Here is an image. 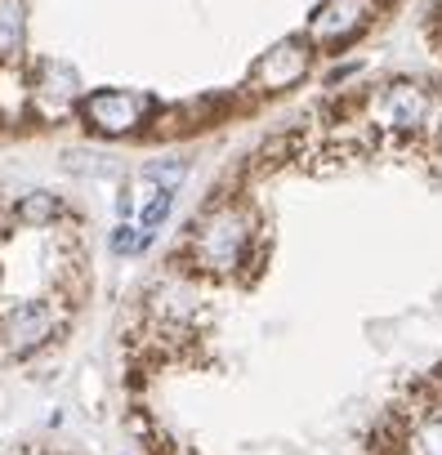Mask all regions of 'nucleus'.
Segmentation results:
<instances>
[{"label": "nucleus", "instance_id": "obj_1", "mask_svg": "<svg viewBox=\"0 0 442 455\" xmlns=\"http://www.w3.org/2000/svg\"><path fill=\"white\" fill-rule=\"evenodd\" d=\"M251 214L237 201H224L205 210L192 223V237H188V259L205 273H233L237 264H246L251 251Z\"/></svg>", "mask_w": 442, "mask_h": 455}, {"label": "nucleus", "instance_id": "obj_2", "mask_svg": "<svg viewBox=\"0 0 442 455\" xmlns=\"http://www.w3.org/2000/svg\"><path fill=\"white\" fill-rule=\"evenodd\" d=\"M81 116L90 130H99L108 139H125L152 116V99L134 94V90H94V94H85Z\"/></svg>", "mask_w": 442, "mask_h": 455}, {"label": "nucleus", "instance_id": "obj_3", "mask_svg": "<svg viewBox=\"0 0 442 455\" xmlns=\"http://www.w3.org/2000/svg\"><path fill=\"white\" fill-rule=\"evenodd\" d=\"M371 116L389 130H415L424 121H438V99L415 81H389L371 94Z\"/></svg>", "mask_w": 442, "mask_h": 455}, {"label": "nucleus", "instance_id": "obj_4", "mask_svg": "<svg viewBox=\"0 0 442 455\" xmlns=\"http://www.w3.org/2000/svg\"><path fill=\"white\" fill-rule=\"evenodd\" d=\"M371 14H375V0H322L309 19V45L340 50L371 23Z\"/></svg>", "mask_w": 442, "mask_h": 455}, {"label": "nucleus", "instance_id": "obj_5", "mask_svg": "<svg viewBox=\"0 0 442 455\" xmlns=\"http://www.w3.org/2000/svg\"><path fill=\"white\" fill-rule=\"evenodd\" d=\"M313 68V50L309 41H277L255 68H251V85L264 94H282L291 85H300Z\"/></svg>", "mask_w": 442, "mask_h": 455}, {"label": "nucleus", "instance_id": "obj_6", "mask_svg": "<svg viewBox=\"0 0 442 455\" xmlns=\"http://www.w3.org/2000/svg\"><path fill=\"white\" fill-rule=\"evenodd\" d=\"M54 331H59V313L45 299H23L0 317V339H5L10 353H36Z\"/></svg>", "mask_w": 442, "mask_h": 455}, {"label": "nucleus", "instance_id": "obj_7", "mask_svg": "<svg viewBox=\"0 0 442 455\" xmlns=\"http://www.w3.org/2000/svg\"><path fill=\"white\" fill-rule=\"evenodd\" d=\"M28 36V5L23 0H0V59H14Z\"/></svg>", "mask_w": 442, "mask_h": 455}, {"label": "nucleus", "instance_id": "obj_8", "mask_svg": "<svg viewBox=\"0 0 442 455\" xmlns=\"http://www.w3.org/2000/svg\"><path fill=\"white\" fill-rule=\"evenodd\" d=\"M14 214H19V223H28V228H50V223L63 214V201H59L54 192H28V196L14 205Z\"/></svg>", "mask_w": 442, "mask_h": 455}, {"label": "nucleus", "instance_id": "obj_9", "mask_svg": "<svg viewBox=\"0 0 442 455\" xmlns=\"http://www.w3.org/2000/svg\"><path fill=\"white\" fill-rule=\"evenodd\" d=\"M170 205H174V192H165V188H152V196H148V205L139 210V223H134V228H139V233H143L148 242L157 237V228L165 223Z\"/></svg>", "mask_w": 442, "mask_h": 455}, {"label": "nucleus", "instance_id": "obj_10", "mask_svg": "<svg viewBox=\"0 0 442 455\" xmlns=\"http://www.w3.org/2000/svg\"><path fill=\"white\" fill-rule=\"evenodd\" d=\"M143 179H148L152 188L179 192V183L188 179V165H183V161H157V165H148V170H143Z\"/></svg>", "mask_w": 442, "mask_h": 455}, {"label": "nucleus", "instance_id": "obj_11", "mask_svg": "<svg viewBox=\"0 0 442 455\" xmlns=\"http://www.w3.org/2000/svg\"><path fill=\"white\" fill-rule=\"evenodd\" d=\"M143 246H148V237L139 233L134 223H121L117 233H112V251H117V255H139Z\"/></svg>", "mask_w": 442, "mask_h": 455}]
</instances>
